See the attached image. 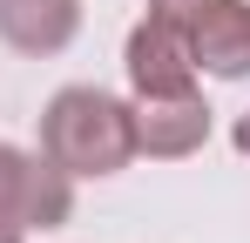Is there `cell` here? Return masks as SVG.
Returning a JSON list of instances; mask_svg holds the SVG:
<instances>
[{
  "label": "cell",
  "mask_w": 250,
  "mask_h": 243,
  "mask_svg": "<svg viewBox=\"0 0 250 243\" xmlns=\"http://www.w3.org/2000/svg\"><path fill=\"white\" fill-rule=\"evenodd\" d=\"M189 54H196V75L250 81V0H216L189 27Z\"/></svg>",
  "instance_id": "5"
},
{
  "label": "cell",
  "mask_w": 250,
  "mask_h": 243,
  "mask_svg": "<svg viewBox=\"0 0 250 243\" xmlns=\"http://www.w3.org/2000/svg\"><path fill=\"white\" fill-rule=\"evenodd\" d=\"M0 243H27V230L21 223H0Z\"/></svg>",
  "instance_id": "9"
},
{
  "label": "cell",
  "mask_w": 250,
  "mask_h": 243,
  "mask_svg": "<svg viewBox=\"0 0 250 243\" xmlns=\"http://www.w3.org/2000/svg\"><path fill=\"white\" fill-rule=\"evenodd\" d=\"M230 142H237V156H250V115H237V128H230Z\"/></svg>",
  "instance_id": "8"
},
{
  "label": "cell",
  "mask_w": 250,
  "mask_h": 243,
  "mask_svg": "<svg viewBox=\"0 0 250 243\" xmlns=\"http://www.w3.org/2000/svg\"><path fill=\"white\" fill-rule=\"evenodd\" d=\"M209 7H216V0H149V14H156V20H169V27H183V34L203 20Z\"/></svg>",
  "instance_id": "7"
},
{
  "label": "cell",
  "mask_w": 250,
  "mask_h": 243,
  "mask_svg": "<svg viewBox=\"0 0 250 243\" xmlns=\"http://www.w3.org/2000/svg\"><path fill=\"white\" fill-rule=\"evenodd\" d=\"M41 156L61 162L75 182H102V176H122L135 162V108L122 95L75 81V88H54L41 108Z\"/></svg>",
  "instance_id": "1"
},
{
  "label": "cell",
  "mask_w": 250,
  "mask_h": 243,
  "mask_svg": "<svg viewBox=\"0 0 250 243\" xmlns=\"http://www.w3.org/2000/svg\"><path fill=\"white\" fill-rule=\"evenodd\" d=\"M122 68H128V88L135 95H189L196 88V54H189V34L169 27L156 14H142L128 27V47H122Z\"/></svg>",
  "instance_id": "2"
},
{
  "label": "cell",
  "mask_w": 250,
  "mask_h": 243,
  "mask_svg": "<svg viewBox=\"0 0 250 243\" xmlns=\"http://www.w3.org/2000/svg\"><path fill=\"white\" fill-rule=\"evenodd\" d=\"M27 149H14V142H0V223H21V202H27ZM27 230V223H21Z\"/></svg>",
  "instance_id": "6"
},
{
  "label": "cell",
  "mask_w": 250,
  "mask_h": 243,
  "mask_svg": "<svg viewBox=\"0 0 250 243\" xmlns=\"http://www.w3.org/2000/svg\"><path fill=\"white\" fill-rule=\"evenodd\" d=\"M135 156H156V162H183L209 142V101L203 88L189 95H135Z\"/></svg>",
  "instance_id": "3"
},
{
  "label": "cell",
  "mask_w": 250,
  "mask_h": 243,
  "mask_svg": "<svg viewBox=\"0 0 250 243\" xmlns=\"http://www.w3.org/2000/svg\"><path fill=\"white\" fill-rule=\"evenodd\" d=\"M82 34V0H0V40L14 54H61Z\"/></svg>",
  "instance_id": "4"
}]
</instances>
